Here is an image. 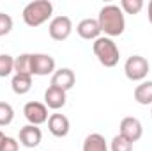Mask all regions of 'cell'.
Here are the masks:
<instances>
[{"mask_svg":"<svg viewBox=\"0 0 152 151\" xmlns=\"http://www.w3.org/2000/svg\"><path fill=\"white\" fill-rule=\"evenodd\" d=\"M76 32L81 39H87V41H96L97 38H101V27H99V21L94 20V18H85L78 23L76 27Z\"/></svg>","mask_w":152,"mask_h":151,"instance_id":"9c48e42d","label":"cell"},{"mask_svg":"<svg viewBox=\"0 0 152 151\" xmlns=\"http://www.w3.org/2000/svg\"><path fill=\"white\" fill-rule=\"evenodd\" d=\"M92 50H94V55L97 57V61L104 68H113L118 64L120 52H118V48H117V44L112 38H106V36L97 38L92 44Z\"/></svg>","mask_w":152,"mask_h":151,"instance_id":"3957f363","label":"cell"},{"mask_svg":"<svg viewBox=\"0 0 152 151\" xmlns=\"http://www.w3.org/2000/svg\"><path fill=\"white\" fill-rule=\"evenodd\" d=\"M118 133H120L122 137H126L127 141L136 142V141H140L142 135H143V126H142L140 119L129 115V117H124V119L120 121V132H118Z\"/></svg>","mask_w":152,"mask_h":151,"instance_id":"ba28073f","label":"cell"},{"mask_svg":"<svg viewBox=\"0 0 152 151\" xmlns=\"http://www.w3.org/2000/svg\"><path fill=\"white\" fill-rule=\"evenodd\" d=\"M53 14V4L50 0H34L25 5L23 9V21L28 27H39L48 21Z\"/></svg>","mask_w":152,"mask_h":151,"instance_id":"7a4b0ae2","label":"cell"},{"mask_svg":"<svg viewBox=\"0 0 152 151\" xmlns=\"http://www.w3.org/2000/svg\"><path fill=\"white\" fill-rule=\"evenodd\" d=\"M14 71L16 75L32 76V53H21L14 59Z\"/></svg>","mask_w":152,"mask_h":151,"instance_id":"e0dca14e","label":"cell"},{"mask_svg":"<svg viewBox=\"0 0 152 151\" xmlns=\"http://www.w3.org/2000/svg\"><path fill=\"white\" fill-rule=\"evenodd\" d=\"M75 82H76L75 71L69 70V68H60L51 75V85L57 87V89H62L66 93L75 85Z\"/></svg>","mask_w":152,"mask_h":151,"instance_id":"8fae6325","label":"cell"},{"mask_svg":"<svg viewBox=\"0 0 152 151\" xmlns=\"http://www.w3.org/2000/svg\"><path fill=\"white\" fill-rule=\"evenodd\" d=\"M14 119V110L9 103L5 101H0V126H7L11 124Z\"/></svg>","mask_w":152,"mask_h":151,"instance_id":"44dd1931","label":"cell"},{"mask_svg":"<svg viewBox=\"0 0 152 151\" xmlns=\"http://www.w3.org/2000/svg\"><path fill=\"white\" fill-rule=\"evenodd\" d=\"M147 16H149V21L152 23V0L149 2V7H147Z\"/></svg>","mask_w":152,"mask_h":151,"instance_id":"cb8c5ba5","label":"cell"},{"mask_svg":"<svg viewBox=\"0 0 152 151\" xmlns=\"http://www.w3.org/2000/svg\"><path fill=\"white\" fill-rule=\"evenodd\" d=\"M12 30V18L5 13H0V36H7Z\"/></svg>","mask_w":152,"mask_h":151,"instance_id":"7402d4cb","label":"cell"},{"mask_svg":"<svg viewBox=\"0 0 152 151\" xmlns=\"http://www.w3.org/2000/svg\"><path fill=\"white\" fill-rule=\"evenodd\" d=\"M50 38L55 41H66L73 32V21L69 16H55L48 25Z\"/></svg>","mask_w":152,"mask_h":151,"instance_id":"5b68a950","label":"cell"},{"mask_svg":"<svg viewBox=\"0 0 152 151\" xmlns=\"http://www.w3.org/2000/svg\"><path fill=\"white\" fill-rule=\"evenodd\" d=\"M41 139H42L41 128L34 126V124H27V126H23L20 130V142L25 148H36V146H39Z\"/></svg>","mask_w":152,"mask_h":151,"instance_id":"4fadbf2b","label":"cell"},{"mask_svg":"<svg viewBox=\"0 0 152 151\" xmlns=\"http://www.w3.org/2000/svg\"><path fill=\"white\" fill-rule=\"evenodd\" d=\"M23 114L27 117V121L34 126H39L42 123L48 121V107L44 103H39V101H28L25 103L23 107Z\"/></svg>","mask_w":152,"mask_h":151,"instance_id":"52a82bcc","label":"cell"},{"mask_svg":"<svg viewBox=\"0 0 152 151\" xmlns=\"http://www.w3.org/2000/svg\"><path fill=\"white\" fill-rule=\"evenodd\" d=\"M4 137H5V135H4V133H2V132H0V142H2V141H4Z\"/></svg>","mask_w":152,"mask_h":151,"instance_id":"d4e9b609","label":"cell"},{"mask_svg":"<svg viewBox=\"0 0 152 151\" xmlns=\"http://www.w3.org/2000/svg\"><path fill=\"white\" fill-rule=\"evenodd\" d=\"M55 73V59L48 53H32V75L46 76Z\"/></svg>","mask_w":152,"mask_h":151,"instance_id":"8992f818","label":"cell"},{"mask_svg":"<svg viewBox=\"0 0 152 151\" xmlns=\"http://www.w3.org/2000/svg\"><path fill=\"white\" fill-rule=\"evenodd\" d=\"M110 151H133V142L118 133L110 142Z\"/></svg>","mask_w":152,"mask_h":151,"instance_id":"ac0fdd59","label":"cell"},{"mask_svg":"<svg viewBox=\"0 0 152 151\" xmlns=\"http://www.w3.org/2000/svg\"><path fill=\"white\" fill-rule=\"evenodd\" d=\"M14 71V59L9 53L0 55V78H5Z\"/></svg>","mask_w":152,"mask_h":151,"instance_id":"d6986e66","label":"cell"},{"mask_svg":"<svg viewBox=\"0 0 152 151\" xmlns=\"http://www.w3.org/2000/svg\"><path fill=\"white\" fill-rule=\"evenodd\" d=\"M101 32L106 34V38H115L120 36L126 29V20H124V13L118 5L108 4L104 7H101L99 16H97Z\"/></svg>","mask_w":152,"mask_h":151,"instance_id":"6da1fadb","label":"cell"},{"mask_svg":"<svg viewBox=\"0 0 152 151\" xmlns=\"http://www.w3.org/2000/svg\"><path fill=\"white\" fill-rule=\"evenodd\" d=\"M66 100H67L66 91L57 89V87H53V85H50V87L46 89V93H44V105H46L48 109H51V110L62 109V107L66 105Z\"/></svg>","mask_w":152,"mask_h":151,"instance_id":"7c38bea8","label":"cell"},{"mask_svg":"<svg viewBox=\"0 0 152 151\" xmlns=\"http://www.w3.org/2000/svg\"><path fill=\"white\" fill-rule=\"evenodd\" d=\"M83 151H110L104 137L101 133H90L85 142H83Z\"/></svg>","mask_w":152,"mask_h":151,"instance_id":"2e32d148","label":"cell"},{"mask_svg":"<svg viewBox=\"0 0 152 151\" xmlns=\"http://www.w3.org/2000/svg\"><path fill=\"white\" fill-rule=\"evenodd\" d=\"M149 70H151L149 61L142 55H131L124 64V73L133 82H142L147 76Z\"/></svg>","mask_w":152,"mask_h":151,"instance_id":"277c9868","label":"cell"},{"mask_svg":"<svg viewBox=\"0 0 152 151\" xmlns=\"http://www.w3.org/2000/svg\"><path fill=\"white\" fill-rule=\"evenodd\" d=\"M18 141L12 139V137H4V141L0 142V151H18Z\"/></svg>","mask_w":152,"mask_h":151,"instance_id":"603a6c76","label":"cell"},{"mask_svg":"<svg viewBox=\"0 0 152 151\" xmlns=\"http://www.w3.org/2000/svg\"><path fill=\"white\" fill-rule=\"evenodd\" d=\"M118 7H120L122 13H126V14H138V13L143 9V2H142V0H122Z\"/></svg>","mask_w":152,"mask_h":151,"instance_id":"ffe728a7","label":"cell"},{"mask_svg":"<svg viewBox=\"0 0 152 151\" xmlns=\"http://www.w3.org/2000/svg\"><path fill=\"white\" fill-rule=\"evenodd\" d=\"M69 128H71L69 119L64 114H51L48 117V130H50L51 135L62 139V137H66L69 133Z\"/></svg>","mask_w":152,"mask_h":151,"instance_id":"30bf717a","label":"cell"},{"mask_svg":"<svg viewBox=\"0 0 152 151\" xmlns=\"http://www.w3.org/2000/svg\"><path fill=\"white\" fill-rule=\"evenodd\" d=\"M11 87L16 94L23 96L32 89V76L30 75H14L11 80Z\"/></svg>","mask_w":152,"mask_h":151,"instance_id":"9a60e30c","label":"cell"},{"mask_svg":"<svg viewBox=\"0 0 152 151\" xmlns=\"http://www.w3.org/2000/svg\"><path fill=\"white\" fill-rule=\"evenodd\" d=\"M134 100L140 105H152V80H145L134 89Z\"/></svg>","mask_w":152,"mask_h":151,"instance_id":"5bb4252c","label":"cell"},{"mask_svg":"<svg viewBox=\"0 0 152 151\" xmlns=\"http://www.w3.org/2000/svg\"><path fill=\"white\" fill-rule=\"evenodd\" d=\"M151 114H152V110H151Z\"/></svg>","mask_w":152,"mask_h":151,"instance_id":"484cf974","label":"cell"}]
</instances>
